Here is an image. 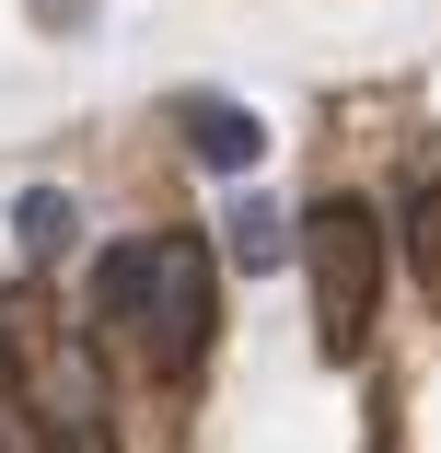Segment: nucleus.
I'll return each instance as SVG.
<instances>
[{
  "label": "nucleus",
  "mask_w": 441,
  "mask_h": 453,
  "mask_svg": "<svg viewBox=\"0 0 441 453\" xmlns=\"http://www.w3.org/2000/svg\"><path fill=\"white\" fill-rule=\"evenodd\" d=\"M186 140H198V163H221V174H244L255 151H268V128H255L232 94H209V105H186Z\"/></svg>",
  "instance_id": "3"
},
{
  "label": "nucleus",
  "mask_w": 441,
  "mask_h": 453,
  "mask_svg": "<svg viewBox=\"0 0 441 453\" xmlns=\"http://www.w3.org/2000/svg\"><path fill=\"white\" fill-rule=\"evenodd\" d=\"M94 326L128 337L140 372L186 384L198 360H209V326H221V244H209V233L105 244V267H94Z\"/></svg>",
  "instance_id": "1"
},
{
  "label": "nucleus",
  "mask_w": 441,
  "mask_h": 453,
  "mask_svg": "<svg viewBox=\"0 0 441 453\" xmlns=\"http://www.w3.org/2000/svg\"><path fill=\"white\" fill-rule=\"evenodd\" d=\"M302 280H314V349L361 360L384 314V210L361 198H314L302 210Z\"/></svg>",
  "instance_id": "2"
},
{
  "label": "nucleus",
  "mask_w": 441,
  "mask_h": 453,
  "mask_svg": "<svg viewBox=\"0 0 441 453\" xmlns=\"http://www.w3.org/2000/svg\"><path fill=\"white\" fill-rule=\"evenodd\" d=\"M0 453H24V407L12 395H0Z\"/></svg>",
  "instance_id": "7"
},
{
  "label": "nucleus",
  "mask_w": 441,
  "mask_h": 453,
  "mask_svg": "<svg viewBox=\"0 0 441 453\" xmlns=\"http://www.w3.org/2000/svg\"><path fill=\"white\" fill-rule=\"evenodd\" d=\"M407 267H418V291H430V314H441V187L407 198Z\"/></svg>",
  "instance_id": "5"
},
{
  "label": "nucleus",
  "mask_w": 441,
  "mask_h": 453,
  "mask_svg": "<svg viewBox=\"0 0 441 453\" xmlns=\"http://www.w3.org/2000/svg\"><path fill=\"white\" fill-rule=\"evenodd\" d=\"M12 221H24V256H58V244H70V198H58V187H35Z\"/></svg>",
  "instance_id": "6"
},
{
  "label": "nucleus",
  "mask_w": 441,
  "mask_h": 453,
  "mask_svg": "<svg viewBox=\"0 0 441 453\" xmlns=\"http://www.w3.org/2000/svg\"><path fill=\"white\" fill-rule=\"evenodd\" d=\"M221 256H232V267H279V256H291V221H279L268 198H232V210H221Z\"/></svg>",
  "instance_id": "4"
}]
</instances>
